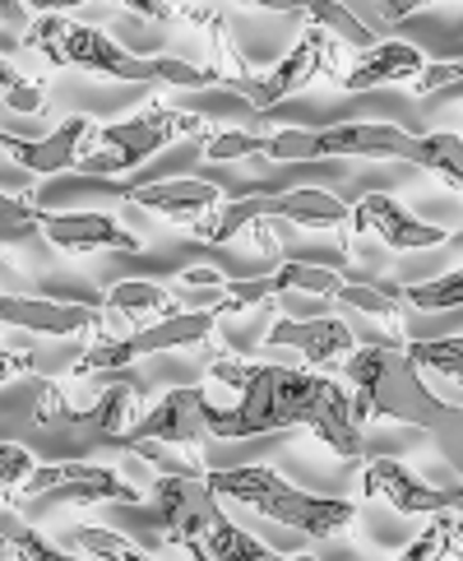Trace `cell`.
Here are the masks:
<instances>
[{
  "label": "cell",
  "instance_id": "cell-1",
  "mask_svg": "<svg viewBox=\"0 0 463 561\" xmlns=\"http://www.w3.org/2000/svg\"><path fill=\"white\" fill-rule=\"evenodd\" d=\"M213 380L236 390L232 409H209V423L218 440H246L274 432H315L338 459L361 455V427L367 413L357 409V394H348L338 380L306 371V367H278V363H232L218 357L209 367Z\"/></svg>",
  "mask_w": 463,
  "mask_h": 561
},
{
  "label": "cell",
  "instance_id": "cell-2",
  "mask_svg": "<svg viewBox=\"0 0 463 561\" xmlns=\"http://www.w3.org/2000/svg\"><path fill=\"white\" fill-rule=\"evenodd\" d=\"M344 371L367 417H390V423L417 432H436L445 440V455L463 469V413L427 390L421 367L408 357V344H361L352 357H344Z\"/></svg>",
  "mask_w": 463,
  "mask_h": 561
},
{
  "label": "cell",
  "instance_id": "cell-3",
  "mask_svg": "<svg viewBox=\"0 0 463 561\" xmlns=\"http://www.w3.org/2000/svg\"><path fill=\"white\" fill-rule=\"evenodd\" d=\"M28 51L47 56L51 66H74L103 79H120V84H176V89H218V70L209 66H190L176 61V56H139L130 47H120L116 37H107L103 28L74 24L66 14H43L33 19V28L24 33Z\"/></svg>",
  "mask_w": 463,
  "mask_h": 561
},
{
  "label": "cell",
  "instance_id": "cell-4",
  "mask_svg": "<svg viewBox=\"0 0 463 561\" xmlns=\"http://www.w3.org/2000/svg\"><path fill=\"white\" fill-rule=\"evenodd\" d=\"M209 483H213V492L223 496V501L251 506V511H259L265 519H274V525H288V529L311 534V538H334V534L352 529V519H357L352 501L301 492L297 483H288L283 473H274V469H265V465L213 469Z\"/></svg>",
  "mask_w": 463,
  "mask_h": 561
},
{
  "label": "cell",
  "instance_id": "cell-5",
  "mask_svg": "<svg viewBox=\"0 0 463 561\" xmlns=\"http://www.w3.org/2000/svg\"><path fill=\"white\" fill-rule=\"evenodd\" d=\"M413 149V130H398L385 122H348V126H325V130H274L259 145V158H274V163H320V158H371V163H385L398 158L408 163Z\"/></svg>",
  "mask_w": 463,
  "mask_h": 561
},
{
  "label": "cell",
  "instance_id": "cell-6",
  "mask_svg": "<svg viewBox=\"0 0 463 561\" xmlns=\"http://www.w3.org/2000/svg\"><path fill=\"white\" fill-rule=\"evenodd\" d=\"M176 135H205V116L195 112H176L167 103H149L139 107L126 122H112L97 130V145L84 158V176H120L139 163H149L158 149H167Z\"/></svg>",
  "mask_w": 463,
  "mask_h": 561
},
{
  "label": "cell",
  "instance_id": "cell-7",
  "mask_svg": "<svg viewBox=\"0 0 463 561\" xmlns=\"http://www.w3.org/2000/svg\"><path fill=\"white\" fill-rule=\"evenodd\" d=\"M14 501L24 506V515L51 511V506H97V501H116V506H144V483H130L116 469H97L84 459H56V465H37L28 473V483L14 492ZM10 501V506H14Z\"/></svg>",
  "mask_w": 463,
  "mask_h": 561
},
{
  "label": "cell",
  "instance_id": "cell-8",
  "mask_svg": "<svg viewBox=\"0 0 463 561\" xmlns=\"http://www.w3.org/2000/svg\"><path fill=\"white\" fill-rule=\"evenodd\" d=\"M338 66H344V61H338V37L311 24L306 33H301V43H297L269 75H246V79H236L232 93H236V98H246L251 112L269 116L278 103H283V98L301 93L315 75H334Z\"/></svg>",
  "mask_w": 463,
  "mask_h": 561
},
{
  "label": "cell",
  "instance_id": "cell-9",
  "mask_svg": "<svg viewBox=\"0 0 463 561\" xmlns=\"http://www.w3.org/2000/svg\"><path fill=\"white\" fill-rule=\"evenodd\" d=\"M97 126L93 116H66V126H56L47 139H19V135H5L0 145H5V158L14 168H24L28 176H60L79 168L84 158L93 153L97 145Z\"/></svg>",
  "mask_w": 463,
  "mask_h": 561
},
{
  "label": "cell",
  "instance_id": "cell-10",
  "mask_svg": "<svg viewBox=\"0 0 463 561\" xmlns=\"http://www.w3.org/2000/svg\"><path fill=\"white\" fill-rule=\"evenodd\" d=\"M0 320H5L10 330L47 334V339H70V334L103 339V334H116V330H107L103 311H97L93 302H56V297L5 293V297H0Z\"/></svg>",
  "mask_w": 463,
  "mask_h": 561
},
{
  "label": "cell",
  "instance_id": "cell-11",
  "mask_svg": "<svg viewBox=\"0 0 463 561\" xmlns=\"http://www.w3.org/2000/svg\"><path fill=\"white\" fill-rule=\"evenodd\" d=\"M209 394L205 386H181V390H167L158 404L139 417V427L130 432L126 446L135 440H172V446H209L213 436V423H209Z\"/></svg>",
  "mask_w": 463,
  "mask_h": 561
},
{
  "label": "cell",
  "instance_id": "cell-12",
  "mask_svg": "<svg viewBox=\"0 0 463 561\" xmlns=\"http://www.w3.org/2000/svg\"><path fill=\"white\" fill-rule=\"evenodd\" d=\"M130 209L139 214H163L172 224H186L190 232L199 224H209V218L228 205L223 191L213 182H199V176H176V182H149V186H126L120 191Z\"/></svg>",
  "mask_w": 463,
  "mask_h": 561
},
{
  "label": "cell",
  "instance_id": "cell-13",
  "mask_svg": "<svg viewBox=\"0 0 463 561\" xmlns=\"http://www.w3.org/2000/svg\"><path fill=\"white\" fill-rule=\"evenodd\" d=\"M43 237L66 251V255H89V251H139V232H130L116 214L107 209H66V214H43Z\"/></svg>",
  "mask_w": 463,
  "mask_h": 561
},
{
  "label": "cell",
  "instance_id": "cell-14",
  "mask_svg": "<svg viewBox=\"0 0 463 561\" xmlns=\"http://www.w3.org/2000/svg\"><path fill=\"white\" fill-rule=\"evenodd\" d=\"M352 228L375 232L390 251H431V247L450 242V232L440 224H421L417 214H408L385 191H367L357 199V205H352Z\"/></svg>",
  "mask_w": 463,
  "mask_h": 561
},
{
  "label": "cell",
  "instance_id": "cell-15",
  "mask_svg": "<svg viewBox=\"0 0 463 561\" xmlns=\"http://www.w3.org/2000/svg\"><path fill=\"white\" fill-rule=\"evenodd\" d=\"M265 348H297L311 367H329L357 353V334L338 316H283L265 334Z\"/></svg>",
  "mask_w": 463,
  "mask_h": 561
},
{
  "label": "cell",
  "instance_id": "cell-16",
  "mask_svg": "<svg viewBox=\"0 0 463 561\" xmlns=\"http://www.w3.org/2000/svg\"><path fill=\"white\" fill-rule=\"evenodd\" d=\"M427 70V56L413 43H375L367 51H357L352 61H344L329 79L344 93H367V89H385V84H413V79Z\"/></svg>",
  "mask_w": 463,
  "mask_h": 561
},
{
  "label": "cell",
  "instance_id": "cell-17",
  "mask_svg": "<svg viewBox=\"0 0 463 561\" xmlns=\"http://www.w3.org/2000/svg\"><path fill=\"white\" fill-rule=\"evenodd\" d=\"M361 496H375L394 506L398 515H440L450 511V488L421 483L413 469H404L398 459H371L361 473Z\"/></svg>",
  "mask_w": 463,
  "mask_h": 561
},
{
  "label": "cell",
  "instance_id": "cell-18",
  "mask_svg": "<svg viewBox=\"0 0 463 561\" xmlns=\"http://www.w3.org/2000/svg\"><path fill=\"white\" fill-rule=\"evenodd\" d=\"M139 399H144V386L120 380V386H107L93 399V409H74L70 427L103 436V440H112V446H126L130 432L139 427Z\"/></svg>",
  "mask_w": 463,
  "mask_h": 561
},
{
  "label": "cell",
  "instance_id": "cell-19",
  "mask_svg": "<svg viewBox=\"0 0 463 561\" xmlns=\"http://www.w3.org/2000/svg\"><path fill=\"white\" fill-rule=\"evenodd\" d=\"M195 561H297V557H283V552H274L269 543H259L255 534H246V529H236L232 519H228V511L213 519V525L205 529V538L195 543V552H190Z\"/></svg>",
  "mask_w": 463,
  "mask_h": 561
},
{
  "label": "cell",
  "instance_id": "cell-20",
  "mask_svg": "<svg viewBox=\"0 0 463 561\" xmlns=\"http://www.w3.org/2000/svg\"><path fill=\"white\" fill-rule=\"evenodd\" d=\"M107 307L120 316L126 330H139V325H153L163 316H176V297L163 288V284H149V278H126L107 293Z\"/></svg>",
  "mask_w": 463,
  "mask_h": 561
},
{
  "label": "cell",
  "instance_id": "cell-21",
  "mask_svg": "<svg viewBox=\"0 0 463 561\" xmlns=\"http://www.w3.org/2000/svg\"><path fill=\"white\" fill-rule=\"evenodd\" d=\"M408 163L421 172H436L445 186L463 191V139L450 130H431V135H413Z\"/></svg>",
  "mask_w": 463,
  "mask_h": 561
},
{
  "label": "cell",
  "instance_id": "cell-22",
  "mask_svg": "<svg viewBox=\"0 0 463 561\" xmlns=\"http://www.w3.org/2000/svg\"><path fill=\"white\" fill-rule=\"evenodd\" d=\"M278 293H311V297H334L348 288V274L338 265H325V260H288V265L274 270Z\"/></svg>",
  "mask_w": 463,
  "mask_h": 561
},
{
  "label": "cell",
  "instance_id": "cell-23",
  "mask_svg": "<svg viewBox=\"0 0 463 561\" xmlns=\"http://www.w3.org/2000/svg\"><path fill=\"white\" fill-rule=\"evenodd\" d=\"M135 459H144V465L158 473V478H209L213 469L205 465V446H172V440H135L126 446Z\"/></svg>",
  "mask_w": 463,
  "mask_h": 561
},
{
  "label": "cell",
  "instance_id": "cell-24",
  "mask_svg": "<svg viewBox=\"0 0 463 561\" xmlns=\"http://www.w3.org/2000/svg\"><path fill=\"white\" fill-rule=\"evenodd\" d=\"M306 19L315 28H325V33H334L344 47H352V51H367V47H375L380 37H375V28L371 24H361V14H352L344 0H311V10H306Z\"/></svg>",
  "mask_w": 463,
  "mask_h": 561
},
{
  "label": "cell",
  "instance_id": "cell-25",
  "mask_svg": "<svg viewBox=\"0 0 463 561\" xmlns=\"http://www.w3.org/2000/svg\"><path fill=\"white\" fill-rule=\"evenodd\" d=\"M408 357L421 367V376H440V380H450V386L463 390V334L417 339V344H408Z\"/></svg>",
  "mask_w": 463,
  "mask_h": 561
},
{
  "label": "cell",
  "instance_id": "cell-26",
  "mask_svg": "<svg viewBox=\"0 0 463 561\" xmlns=\"http://www.w3.org/2000/svg\"><path fill=\"white\" fill-rule=\"evenodd\" d=\"M70 543L93 557V561H158L149 557L139 543H130L126 534H116V529H103V525H74L70 529Z\"/></svg>",
  "mask_w": 463,
  "mask_h": 561
},
{
  "label": "cell",
  "instance_id": "cell-27",
  "mask_svg": "<svg viewBox=\"0 0 463 561\" xmlns=\"http://www.w3.org/2000/svg\"><path fill=\"white\" fill-rule=\"evenodd\" d=\"M5 557H14V561H93L84 552L70 557L60 543H51V538L28 529L24 519H14V511H5Z\"/></svg>",
  "mask_w": 463,
  "mask_h": 561
},
{
  "label": "cell",
  "instance_id": "cell-28",
  "mask_svg": "<svg viewBox=\"0 0 463 561\" xmlns=\"http://www.w3.org/2000/svg\"><path fill=\"white\" fill-rule=\"evenodd\" d=\"M0 98H5V112L43 116V107H47V84H43V79H33V75H19V70L10 66V56H5V66H0Z\"/></svg>",
  "mask_w": 463,
  "mask_h": 561
},
{
  "label": "cell",
  "instance_id": "cell-29",
  "mask_svg": "<svg viewBox=\"0 0 463 561\" xmlns=\"http://www.w3.org/2000/svg\"><path fill=\"white\" fill-rule=\"evenodd\" d=\"M404 302L417 307V311H454V307H463V270L427 278V284H408Z\"/></svg>",
  "mask_w": 463,
  "mask_h": 561
},
{
  "label": "cell",
  "instance_id": "cell-30",
  "mask_svg": "<svg viewBox=\"0 0 463 561\" xmlns=\"http://www.w3.org/2000/svg\"><path fill=\"white\" fill-rule=\"evenodd\" d=\"M450 557H454V515L440 511L431 525L421 529L398 557H390V561H450Z\"/></svg>",
  "mask_w": 463,
  "mask_h": 561
},
{
  "label": "cell",
  "instance_id": "cell-31",
  "mask_svg": "<svg viewBox=\"0 0 463 561\" xmlns=\"http://www.w3.org/2000/svg\"><path fill=\"white\" fill-rule=\"evenodd\" d=\"M70 417H74V409H70L66 390H60L56 380H33L28 423H33V427H56V423H66V427H70Z\"/></svg>",
  "mask_w": 463,
  "mask_h": 561
},
{
  "label": "cell",
  "instance_id": "cell-32",
  "mask_svg": "<svg viewBox=\"0 0 463 561\" xmlns=\"http://www.w3.org/2000/svg\"><path fill=\"white\" fill-rule=\"evenodd\" d=\"M265 145V135H246V130H218L205 135V158L209 163H236V158H251Z\"/></svg>",
  "mask_w": 463,
  "mask_h": 561
},
{
  "label": "cell",
  "instance_id": "cell-33",
  "mask_svg": "<svg viewBox=\"0 0 463 561\" xmlns=\"http://www.w3.org/2000/svg\"><path fill=\"white\" fill-rule=\"evenodd\" d=\"M33 455L28 446H14V440H5L0 446V492H5V501H14V492L28 483V473H33Z\"/></svg>",
  "mask_w": 463,
  "mask_h": 561
},
{
  "label": "cell",
  "instance_id": "cell-34",
  "mask_svg": "<svg viewBox=\"0 0 463 561\" xmlns=\"http://www.w3.org/2000/svg\"><path fill=\"white\" fill-rule=\"evenodd\" d=\"M463 79V61H427V70H421L413 79V93H436V89H450Z\"/></svg>",
  "mask_w": 463,
  "mask_h": 561
},
{
  "label": "cell",
  "instance_id": "cell-35",
  "mask_svg": "<svg viewBox=\"0 0 463 561\" xmlns=\"http://www.w3.org/2000/svg\"><path fill=\"white\" fill-rule=\"evenodd\" d=\"M19 28H33L28 24V5L24 0H0V33H5V56L14 51V37H19Z\"/></svg>",
  "mask_w": 463,
  "mask_h": 561
},
{
  "label": "cell",
  "instance_id": "cell-36",
  "mask_svg": "<svg viewBox=\"0 0 463 561\" xmlns=\"http://www.w3.org/2000/svg\"><path fill=\"white\" fill-rule=\"evenodd\" d=\"M116 5L139 14V19H149V24H172V19H181V10L172 5V0H116Z\"/></svg>",
  "mask_w": 463,
  "mask_h": 561
},
{
  "label": "cell",
  "instance_id": "cell-37",
  "mask_svg": "<svg viewBox=\"0 0 463 561\" xmlns=\"http://www.w3.org/2000/svg\"><path fill=\"white\" fill-rule=\"evenodd\" d=\"M427 5H436V0H380V19L385 24H404V19H413L417 10H427Z\"/></svg>",
  "mask_w": 463,
  "mask_h": 561
},
{
  "label": "cell",
  "instance_id": "cell-38",
  "mask_svg": "<svg viewBox=\"0 0 463 561\" xmlns=\"http://www.w3.org/2000/svg\"><path fill=\"white\" fill-rule=\"evenodd\" d=\"M24 371H33V353H14V348H5V357H0V376H5V386L14 376H24Z\"/></svg>",
  "mask_w": 463,
  "mask_h": 561
},
{
  "label": "cell",
  "instance_id": "cell-39",
  "mask_svg": "<svg viewBox=\"0 0 463 561\" xmlns=\"http://www.w3.org/2000/svg\"><path fill=\"white\" fill-rule=\"evenodd\" d=\"M255 10H269V14H306L311 0H246Z\"/></svg>",
  "mask_w": 463,
  "mask_h": 561
},
{
  "label": "cell",
  "instance_id": "cell-40",
  "mask_svg": "<svg viewBox=\"0 0 463 561\" xmlns=\"http://www.w3.org/2000/svg\"><path fill=\"white\" fill-rule=\"evenodd\" d=\"M28 10L37 14H66V10H79V5H89V0H24Z\"/></svg>",
  "mask_w": 463,
  "mask_h": 561
},
{
  "label": "cell",
  "instance_id": "cell-41",
  "mask_svg": "<svg viewBox=\"0 0 463 561\" xmlns=\"http://www.w3.org/2000/svg\"><path fill=\"white\" fill-rule=\"evenodd\" d=\"M450 515H463V478L450 483Z\"/></svg>",
  "mask_w": 463,
  "mask_h": 561
},
{
  "label": "cell",
  "instance_id": "cell-42",
  "mask_svg": "<svg viewBox=\"0 0 463 561\" xmlns=\"http://www.w3.org/2000/svg\"><path fill=\"white\" fill-rule=\"evenodd\" d=\"M297 561H315V557H297Z\"/></svg>",
  "mask_w": 463,
  "mask_h": 561
},
{
  "label": "cell",
  "instance_id": "cell-43",
  "mask_svg": "<svg viewBox=\"0 0 463 561\" xmlns=\"http://www.w3.org/2000/svg\"><path fill=\"white\" fill-rule=\"evenodd\" d=\"M5 561H14V557H5Z\"/></svg>",
  "mask_w": 463,
  "mask_h": 561
}]
</instances>
